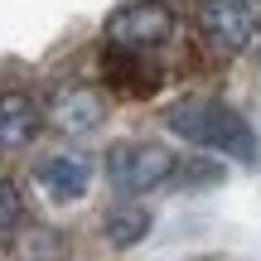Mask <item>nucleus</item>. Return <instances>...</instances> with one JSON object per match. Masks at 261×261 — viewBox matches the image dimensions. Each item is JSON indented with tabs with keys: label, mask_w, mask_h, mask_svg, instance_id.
<instances>
[{
	"label": "nucleus",
	"mask_w": 261,
	"mask_h": 261,
	"mask_svg": "<svg viewBox=\"0 0 261 261\" xmlns=\"http://www.w3.org/2000/svg\"><path fill=\"white\" fill-rule=\"evenodd\" d=\"M44 116L58 130H68V136H83V130H92L107 116V102L83 83H58L54 92H48V102H44Z\"/></svg>",
	"instance_id": "nucleus-5"
},
{
	"label": "nucleus",
	"mask_w": 261,
	"mask_h": 261,
	"mask_svg": "<svg viewBox=\"0 0 261 261\" xmlns=\"http://www.w3.org/2000/svg\"><path fill=\"white\" fill-rule=\"evenodd\" d=\"M34 126H39V107L29 102L24 92H5L0 97V145H24L29 136H34Z\"/></svg>",
	"instance_id": "nucleus-7"
},
{
	"label": "nucleus",
	"mask_w": 261,
	"mask_h": 261,
	"mask_svg": "<svg viewBox=\"0 0 261 261\" xmlns=\"http://www.w3.org/2000/svg\"><path fill=\"white\" fill-rule=\"evenodd\" d=\"M169 130L184 136L189 145H203V150H218L227 160H256V136L232 107L223 102H208V97H194V102H179L169 107Z\"/></svg>",
	"instance_id": "nucleus-1"
},
{
	"label": "nucleus",
	"mask_w": 261,
	"mask_h": 261,
	"mask_svg": "<svg viewBox=\"0 0 261 261\" xmlns=\"http://www.w3.org/2000/svg\"><path fill=\"white\" fill-rule=\"evenodd\" d=\"M107 174L121 194H150L174 174V155L165 145H150V140H121L107 155Z\"/></svg>",
	"instance_id": "nucleus-2"
},
{
	"label": "nucleus",
	"mask_w": 261,
	"mask_h": 261,
	"mask_svg": "<svg viewBox=\"0 0 261 261\" xmlns=\"http://www.w3.org/2000/svg\"><path fill=\"white\" fill-rule=\"evenodd\" d=\"M39 184H44L58 203H73V198H83L87 184H92V160L77 155V150L73 155H48L44 165H39Z\"/></svg>",
	"instance_id": "nucleus-6"
},
{
	"label": "nucleus",
	"mask_w": 261,
	"mask_h": 261,
	"mask_svg": "<svg viewBox=\"0 0 261 261\" xmlns=\"http://www.w3.org/2000/svg\"><path fill=\"white\" fill-rule=\"evenodd\" d=\"M174 34V15L160 0H136V5H121L112 19H107V39L116 48H155Z\"/></svg>",
	"instance_id": "nucleus-3"
},
{
	"label": "nucleus",
	"mask_w": 261,
	"mask_h": 261,
	"mask_svg": "<svg viewBox=\"0 0 261 261\" xmlns=\"http://www.w3.org/2000/svg\"><path fill=\"white\" fill-rule=\"evenodd\" d=\"M198 29L213 48L242 54L252 39V0H203L198 5Z\"/></svg>",
	"instance_id": "nucleus-4"
},
{
	"label": "nucleus",
	"mask_w": 261,
	"mask_h": 261,
	"mask_svg": "<svg viewBox=\"0 0 261 261\" xmlns=\"http://www.w3.org/2000/svg\"><path fill=\"white\" fill-rule=\"evenodd\" d=\"M24 223V203H19V189L10 179H0V237H10Z\"/></svg>",
	"instance_id": "nucleus-9"
},
{
	"label": "nucleus",
	"mask_w": 261,
	"mask_h": 261,
	"mask_svg": "<svg viewBox=\"0 0 261 261\" xmlns=\"http://www.w3.org/2000/svg\"><path fill=\"white\" fill-rule=\"evenodd\" d=\"M145 232H150V208L116 203L112 213H107V237H112V247H136Z\"/></svg>",
	"instance_id": "nucleus-8"
}]
</instances>
